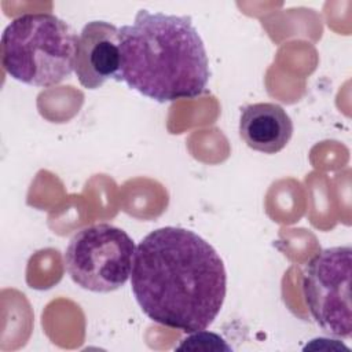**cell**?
<instances>
[{
	"label": "cell",
	"instance_id": "1",
	"mask_svg": "<svg viewBox=\"0 0 352 352\" xmlns=\"http://www.w3.org/2000/svg\"><path fill=\"white\" fill-rule=\"evenodd\" d=\"M131 287L153 322L188 334L208 329L220 314L227 274L209 242L191 230L168 226L136 246Z\"/></svg>",
	"mask_w": 352,
	"mask_h": 352
},
{
	"label": "cell",
	"instance_id": "5",
	"mask_svg": "<svg viewBox=\"0 0 352 352\" xmlns=\"http://www.w3.org/2000/svg\"><path fill=\"white\" fill-rule=\"evenodd\" d=\"M351 256V246L323 249L308 261L302 276V294L314 320L338 338L352 334Z\"/></svg>",
	"mask_w": 352,
	"mask_h": 352
},
{
	"label": "cell",
	"instance_id": "7",
	"mask_svg": "<svg viewBox=\"0 0 352 352\" xmlns=\"http://www.w3.org/2000/svg\"><path fill=\"white\" fill-rule=\"evenodd\" d=\"M293 129L290 116L278 103H252L241 110L239 135L256 151L279 153L292 139Z\"/></svg>",
	"mask_w": 352,
	"mask_h": 352
},
{
	"label": "cell",
	"instance_id": "2",
	"mask_svg": "<svg viewBox=\"0 0 352 352\" xmlns=\"http://www.w3.org/2000/svg\"><path fill=\"white\" fill-rule=\"evenodd\" d=\"M118 81L160 102L194 99L210 77L205 44L190 16L139 10L120 28Z\"/></svg>",
	"mask_w": 352,
	"mask_h": 352
},
{
	"label": "cell",
	"instance_id": "6",
	"mask_svg": "<svg viewBox=\"0 0 352 352\" xmlns=\"http://www.w3.org/2000/svg\"><path fill=\"white\" fill-rule=\"evenodd\" d=\"M120 67V29L106 21L88 22L78 34L74 59L80 84L87 89H96L110 78L118 81Z\"/></svg>",
	"mask_w": 352,
	"mask_h": 352
},
{
	"label": "cell",
	"instance_id": "8",
	"mask_svg": "<svg viewBox=\"0 0 352 352\" xmlns=\"http://www.w3.org/2000/svg\"><path fill=\"white\" fill-rule=\"evenodd\" d=\"M176 349H188V351H231V346L221 338L219 334L198 330L194 333H188Z\"/></svg>",
	"mask_w": 352,
	"mask_h": 352
},
{
	"label": "cell",
	"instance_id": "4",
	"mask_svg": "<svg viewBox=\"0 0 352 352\" xmlns=\"http://www.w3.org/2000/svg\"><path fill=\"white\" fill-rule=\"evenodd\" d=\"M133 239L121 228L99 223L77 231L65 252V268L72 280L94 293H110L131 278Z\"/></svg>",
	"mask_w": 352,
	"mask_h": 352
},
{
	"label": "cell",
	"instance_id": "3",
	"mask_svg": "<svg viewBox=\"0 0 352 352\" xmlns=\"http://www.w3.org/2000/svg\"><path fill=\"white\" fill-rule=\"evenodd\" d=\"M78 36L51 12L14 18L1 34V65L23 84L48 88L74 72Z\"/></svg>",
	"mask_w": 352,
	"mask_h": 352
}]
</instances>
